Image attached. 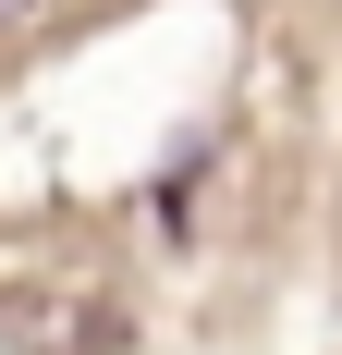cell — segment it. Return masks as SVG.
<instances>
[{"mask_svg": "<svg viewBox=\"0 0 342 355\" xmlns=\"http://www.w3.org/2000/svg\"><path fill=\"white\" fill-rule=\"evenodd\" d=\"M37 12H49V0H0V37H12V25H37Z\"/></svg>", "mask_w": 342, "mask_h": 355, "instance_id": "cell-1", "label": "cell"}]
</instances>
